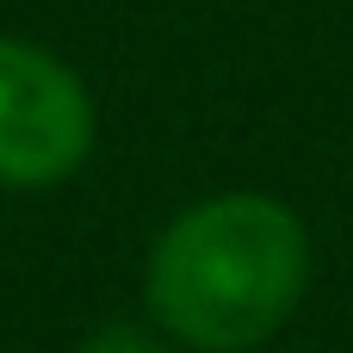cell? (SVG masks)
Returning a JSON list of instances; mask_svg holds the SVG:
<instances>
[{"label": "cell", "mask_w": 353, "mask_h": 353, "mask_svg": "<svg viewBox=\"0 0 353 353\" xmlns=\"http://www.w3.org/2000/svg\"><path fill=\"white\" fill-rule=\"evenodd\" d=\"M310 242L304 223L261 192H223L192 205L149 261V310L161 329L205 353H236L273 335L304 298Z\"/></svg>", "instance_id": "obj_1"}, {"label": "cell", "mask_w": 353, "mask_h": 353, "mask_svg": "<svg viewBox=\"0 0 353 353\" xmlns=\"http://www.w3.org/2000/svg\"><path fill=\"white\" fill-rule=\"evenodd\" d=\"M93 143L87 87L37 43L0 37V180L43 186L81 168Z\"/></svg>", "instance_id": "obj_2"}, {"label": "cell", "mask_w": 353, "mask_h": 353, "mask_svg": "<svg viewBox=\"0 0 353 353\" xmlns=\"http://www.w3.org/2000/svg\"><path fill=\"white\" fill-rule=\"evenodd\" d=\"M81 353H161V347H155L143 329H124V323H118V329H99Z\"/></svg>", "instance_id": "obj_3"}]
</instances>
